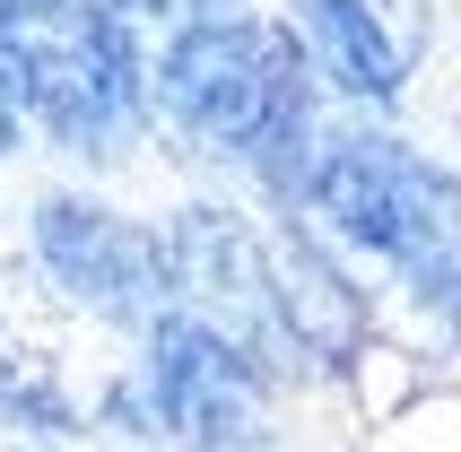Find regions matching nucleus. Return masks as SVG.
<instances>
[{"label":"nucleus","instance_id":"nucleus-3","mask_svg":"<svg viewBox=\"0 0 461 452\" xmlns=\"http://www.w3.org/2000/svg\"><path fill=\"white\" fill-rule=\"evenodd\" d=\"M0 87L18 122H44L70 157H122L149 113L140 35L113 18V0H9Z\"/></svg>","mask_w":461,"mask_h":452},{"label":"nucleus","instance_id":"nucleus-4","mask_svg":"<svg viewBox=\"0 0 461 452\" xmlns=\"http://www.w3.org/2000/svg\"><path fill=\"white\" fill-rule=\"evenodd\" d=\"M157 261H166V313H192L244 357L279 375V322H270V235L235 209H175L157 226Z\"/></svg>","mask_w":461,"mask_h":452},{"label":"nucleus","instance_id":"nucleus-9","mask_svg":"<svg viewBox=\"0 0 461 452\" xmlns=\"http://www.w3.org/2000/svg\"><path fill=\"white\" fill-rule=\"evenodd\" d=\"M18 149V104H9V87H0V157Z\"/></svg>","mask_w":461,"mask_h":452},{"label":"nucleus","instance_id":"nucleus-10","mask_svg":"<svg viewBox=\"0 0 461 452\" xmlns=\"http://www.w3.org/2000/svg\"><path fill=\"white\" fill-rule=\"evenodd\" d=\"M0 9H9V0H0Z\"/></svg>","mask_w":461,"mask_h":452},{"label":"nucleus","instance_id":"nucleus-5","mask_svg":"<svg viewBox=\"0 0 461 452\" xmlns=\"http://www.w3.org/2000/svg\"><path fill=\"white\" fill-rule=\"evenodd\" d=\"M35 261L52 270L61 296H78L104 322L149 330L166 313V261H157V235L131 226L122 209H96L78 192H44L35 201Z\"/></svg>","mask_w":461,"mask_h":452},{"label":"nucleus","instance_id":"nucleus-2","mask_svg":"<svg viewBox=\"0 0 461 452\" xmlns=\"http://www.w3.org/2000/svg\"><path fill=\"white\" fill-rule=\"evenodd\" d=\"M296 209L322 218L339 244L392 261L444 322H461V175H444L436 157L366 122L322 131Z\"/></svg>","mask_w":461,"mask_h":452},{"label":"nucleus","instance_id":"nucleus-7","mask_svg":"<svg viewBox=\"0 0 461 452\" xmlns=\"http://www.w3.org/2000/svg\"><path fill=\"white\" fill-rule=\"evenodd\" d=\"M270 235V322L279 348L305 366H348L366 348V287L331 261L313 226H261Z\"/></svg>","mask_w":461,"mask_h":452},{"label":"nucleus","instance_id":"nucleus-1","mask_svg":"<svg viewBox=\"0 0 461 452\" xmlns=\"http://www.w3.org/2000/svg\"><path fill=\"white\" fill-rule=\"evenodd\" d=\"M149 96L166 104V122L192 149L253 166L270 201L296 209L313 140H322V113H313L322 87L279 18H218L192 35H166L149 61Z\"/></svg>","mask_w":461,"mask_h":452},{"label":"nucleus","instance_id":"nucleus-6","mask_svg":"<svg viewBox=\"0 0 461 452\" xmlns=\"http://www.w3.org/2000/svg\"><path fill=\"white\" fill-rule=\"evenodd\" d=\"M287 35L305 52L313 87H331L348 104H392L410 87L418 52H427L418 0H296Z\"/></svg>","mask_w":461,"mask_h":452},{"label":"nucleus","instance_id":"nucleus-8","mask_svg":"<svg viewBox=\"0 0 461 452\" xmlns=\"http://www.w3.org/2000/svg\"><path fill=\"white\" fill-rule=\"evenodd\" d=\"M113 18L140 35V26H157V35H192V26H218V18H244L235 0H113Z\"/></svg>","mask_w":461,"mask_h":452}]
</instances>
